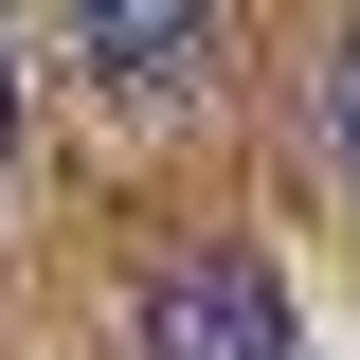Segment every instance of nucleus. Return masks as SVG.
I'll return each instance as SVG.
<instances>
[{
	"label": "nucleus",
	"mask_w": 360,
	"mask_h": 360,
	"mask_svg": "<svg viewBox=\"0 0 360 360\" xmlns=\"http://www.w3.org/2000/svg\"><path fill=\"white\" fill-rule=\"evenodd\" d=\"M324 144H342V180H360V37L324 54Z\"/></svg>",
	"instance_id": "3"
},
{
	"label": "nucleus",
	"mask_w": 360,
	"mask_h": 360,
	"mask_svg": "<svg viewBox=\"0 0 360 360\" xmlns=\"http://www.w3.org/2000/svg\"><path fill=\"white\" fill-rule=\"evenodd\" d=\"M0 144H18V37H0Z\"/></svg>",
	"instance_id": "4"
},
{
	"label": "nucleus",
	"mask_w": 360,
	"mask_h": 360,
	"mask_svg": "<svg viewBox=\"0 0 360 360\" xmlns=\"http://www.w3.org/2000/svg\"><path fill=\"white\" fill-rule=\"evenodd\" d=\"M127 342L144 360H307V324H288V270H270L252 234H180V252L144 270Z\"/></svg>",
	"instance_id": "1"
},
{
	"label": "nucleus",
	"mask_w": 360,
	"mask_h": 360,
	"mask_svg": "<svg viewBox=\"0 0 360 360\" xmlns=\"http://www.w3.org/2000/svg\"><path fill=\"white\" fill-rule=\"evenodd\" d=\"M72 37H90V72L162 127V108H198V72H217V0H72Z\"/></svg>",
	"instance_id": "2"
}]
</instances>
